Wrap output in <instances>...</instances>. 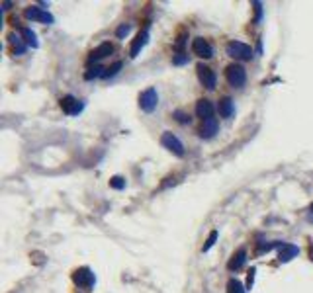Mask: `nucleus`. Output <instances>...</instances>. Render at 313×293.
<instances>
[{
  "instance_id": "nucleus-1",
  "label": "nucleus",
  "mask_w": 313,
  "mask_h": 293,
  "mask_svg": "<svg viewBox=\"0 0 313 293\" xmlns=\"http://www.w3.org/2000/svg\"><path fill=\"white\" fill-rule=\"evenodd\" d=\"M73 282H75V286H78L80 290L90 292L94 286H96V274H94L88 266L77 268V270L73 272Z\"/></svg>"
},
{
  "instance_id": "nucleus-2",
  "label": "nucleus",
  "mask_w": 313,
  "mask_h": 293,
  "mask_svg": "<svg viewBox=\"0 0 313 293\" xmlns=\"http://www.w3.org/2000/svg\"><path fill=\"white\" fill-rule=\"evenodd\" d=\"M225 78H227L229 86L243 88L245 82H247V70H245V66L239 65V63H231V65L225 68Z\"/></svg>"
},
{
  "instance_id": "nucleus-3",
  "label": "nucleus",
  "mask_w": 313,
  "mask_h": 293,
  "mask_svg": "<svg viewBox=\"0 0 313 293\" xmlns=\"http://www.w3.org/2000/svg\"><path fill=\"white\" fill-rule=\"evenodd\" d=\"M225 51H227L229 57L239 59V61H250L252 59V47L243 43V41H229Z\"/></svg>"
},
{
  "instance_id": "nucleus-4",
  "label": "nucleus",
  "mask_w": 313,
  "mask_h": 293,
  "mask_svg": "<svg viewBox=\"0 0 313 293\" xmlns=\"http://www.w3.org/2000/svg\"><path fill=\"white\" fill-rule=\"evenodd\" d=\"M160 145H162L166 151H170L172 155H176V157H184V145H182V141H180L174 133L164 131V133L160 135Z\"/></svg>"
},
{
  "instance_id": "nucleus-5",
  "label": "nucleus",
  "mask_w": 313,
  "mask_h": 293,
  "mask_svg": "<svg viewBox=\"0 0 313 293\" xmlns=\"http://www.w3.org/2000/svg\"><path fill=\"white\" fill-rule=\"evenodd\" d=\"M156 106H158V92H156V88H147V90H143L141 94H139V108H141V112H145V114H153L156 110Z\"/></svg>"
},
{
  "instance_id": "nucleus-6",
  "label": "nucleus",
  "mask_w": 313,
  "mask_h": 293,
  "mask_svg": "<svg viewBox=\"0 0 313 293\" xmlns=\"http://www.w3.org/2000/svg\"><path fill=\"white\" fill-rule=\"evenodd\" d=\"M24 16H26L28 20H31V22H39V24H45V26H51V24L55 22L53 14L47 12L45 8H39V6H30V8H26Z\"/></svg>"
},
{
  "instance_id": "nucleus-7",
  "label": "nucleus",
  "mask_w": 313,
  "mask_h": 293,
  "mask_svg": "<svg viewBox=\"0 0 313 293\" xmlns=\"http://www.w3.org/2000/svg\"><path fill=\"white\" fill-rule=\"evenodd\" d=\"M59 104H61L63 114H67V116H78V114H82V110H84V102L78 100V98L71 96V94L63 96Z\"/></svg>"
},
{
  "instance_id": "nucleus-8",
  "label": "nucleus",
  "mask_w": 313,
  "mask_h": 293,
  "mask_svg": "<svg viewBox=\"0 0 313 293\" xmlns=\"http://www.w3.org/2000/svg\"><path fill=\"white\" fill-rule=\"evenodd\" d=\"M192 53H194L196 57H200V59H212V57H214V47H212V43H210L208 39L196 37V39L192 41Z\"/></svg>"
},
{
  "instance_id": "nucleus-9",
  "label": "nucleus",
  "mask_w": 313,
  "mask_h": 293,
  "mask_svg": "<svg viewBox=\"0 0 313 293\" xmlns=\"http://www.w3.org/2000/svg\"><path fill=\"white\" fill-rule=\"evenodd\" d=\"M196 72H198V78H200L202 86H206L208 90H214V88H216V84H218V76H216V72H214L210 66H206L200 63V65L196 66Z\"/></svg>"
},
{
  "instance_id": "nucleus-10",
  "label": "nucleus",
  "mask_w": 313,
  "mask_h": 293,
  "mask_svg": "<svg viewBox=\"0 0 313 293\" xmlns=\"http://www.w3.org/2000/svg\"><path fill=\"white\" fill-rule=\"evenodd\" d=\"M147 41H149V30L145 28V30H141V32L137 33V37L133 39L131 49H129V57H131V59H135V57L141 53V49L147 45Z\"/></svg>"
},
{
  "instance_id": "nucleus-11",
  "label": "nucleus",
  "mask_w": 313,
  "mask_h": 293,
  "mask_svg": "<svg viewBox=\"0 0 313 293\" xmlns=\"http://www.w3.org/2000/svg\"><path fill=\"white\" fill-rule=\"evenodd\" d=\"M112 53H114V45H112L110 41H104V43H100L96 49L90 51L88 61H90V63H96V61H100V59H104V57H108V55H112Z\"/></svg>"
},
{
  "instance_id": "nucleus-12",
  "label": "nucleus",
  "mask_w": 313,
  "mask_h": 293,
  "mask_svg": "<svg viewBox=\"0 0 313 293\" xmlns=\"http://www.w3.org/2000/svg\"><path fill=\"white\" fill-rule=\"evenodd\" d=\"M196 116L202 117V121L214 117V104H212L208 98L198 100V102H196Z\"/></svg>"
},
{
  "instance_id": "nucleus-13",
  "label": "nucleus",
  "mask_w": 313,
  "mask_h": 293,
  "mask_svg": "<svg viewBox=\"0 0 313 293\" xmlns=\"http://www.w3.org/2000/svg\"><path fill=\"white\" fill-rule=\"evenodd\" d=\"M218 131H219L218 119H216V117H210V119H204V121H202L200 137H202V139H214Z\"/></svg>"
},
{
  "instance_id": "nucleus-14",
  "label": "nucleus",
  "mask_w": 313,
  "mask_h": 293,
  "mask_svg": "<svg viewBox=\"0 0 313 293\" xmlns=\"http://www.w3.org/2000/svg\"><path fill=\"white\" fill-rule=\"evenodd\" d=\"M298 254H300V248L296 244H290V242H282L280 248H278V260L282 264H286V262H290L292 258H296Z\"/></svg>"
},
{
  "instance_id": "nucleus-15",
  "label": "nucleus",
  "mask_w": 313,
  "mask_h": 293,
  "mask_svg": "<svg viewBox=\"0 0 313 293\" xmlns=\"http://www.w3.org/2000/svg\"><path fill=\"white\" fill-rule=\"evenodd\" d=\"M218 110H219V116H221L223 119H231L233 114H235V102H233V98H229V96L221 98L218 104Z\"/></svg>"
},
{
  "instance_id": "nucleus-16",
  "label": "nucleus",
  "mask_w": 313,
  "mask_h": 293,
  "mask_svg": "<svg viewBox=\"0 0 313 293\" xmlns=\"http://www.w3.org/2000/svg\"><path fill=\"white\" fill-rule=\"evenodd\" d=\"M245 262H247V250H245V248H239V250L231 256V260L227 262V270L239 272V270L245 266Z\"/></svg>"
},
{
  "instance_id": "nucleus-17",
  "label": "nucleus",
  "mask_w": 313,
  "mask_h": 293,
  "mask_svg": "<svg viewBox=\"0 0 313 293\" xmlns=\"http://www.w3.org/2000/svg\"><path fill=\"white\" fill-rule=\"evenodd\" d=\"M8 41H10V45H12V51H14V55H24V53H26L28 45L24 43V39H22L20 35H16V33H10V35H8Z\"/></svg>"
},
{
  "instance_id": "nucleus-18",
  "label": "nucleus",
  "mask_w": 313,
  "mask_h": 293,
  "mask_svg": "<svg viewBox=\"0 0 313 293\" xmlns=\"http://www.w3.org/2000/svg\"><path fill=\"white\" fill-rule=\"evenodd\" d=\"M20 37L24 39V43L31 47V49H37L39 47V41H37V35L31 28H20Z\"/></svg>"
},
{
  "instance_id": "nucleus-19",
  "label": "nucleus",
  "mask_w": 313,
  "mask_h": 293,
  "mask_svg": "<svg viewBox=\"0 0 313 293\" xmlns=\"http://www.w3.org/2000/svg\"><path fill=\"white\" fill-rule=\"evenodd\" d=\"M227 293H247V290H245V286L237 278H231L227 282Z\"/></svg>"
},
{
  "instance_id": "nucleus-20",
  "label": "nucleus",
  "mask_w": 313,
  "mask_h": 293,
  "mask_svg": "<svg viewBox=\"0 0 313 293\" xmlns=\"http://www.w3.org/2000/svg\"><path fill=\"white\" fill-rule=\"evenodd\" d=\"M104 70H106V68H102L100 65H94L84 72V78H86V80H94V78H98V76H104Z\"/></svg>"
},
{
  "instance_id": "nucleus-21",
  "label": "nucleus",
  "mask_w": 313,
  "mask_h": 293,
  "mask_svg": "<svg viewBox=\"0 0 313 293\" xmlns=\"http://www.w3.org/2000/svg\"><path fill=\"white\" fill-rule=\"evenodd\" d=\"M122 66H124V63H122V61H116L114 65L108 66V68L104 70V76H102V78H114V76H116V74L122 70Z\"/></svg>"
},
{
  "instance_id": "nucleus-22",
  "label": "nucleus",
  "mask_w": 313,
  "mask_h": 293,
  "mask_svg": "<svg viewBox=\"0 0 313 293\" xmlns=\"http://www.w3.org/2000/svg\"><path fill=\"white\" fill-rule=\"evenodd\" d=\"M218 236H219V233L216 231V229H214V231L208 234V238H206V244H204V248H202V250H204V252L212 250V248H214V244H216V240H218Z\"/></svg>"
},
{
  "instance_id": "nucleus-23",
  "label": "nucleus",
  "mask_w": 313,
  "mask_h": 293,
  "mask_svg": "<svg viewBox=\"0 0 313 293\" xmlns=\"http://www.w3.org/2000/svg\"><path fill=\"white\" fill-rule=\"evenodd\" d=\"M280 244L282 242H268V244H266V242H264V244L260 242L258 248H256V254H264V252H270V250H274V248H280Z\"/></svg>"
},
{
  "instance_id": "nucleus-24",
  "label": "nucleus",
  "mask_w": 313,
  "mask_h": 293,
  "mask_svg": "<svg viewBox=\"0 0 313 293\" xmlns=\"http://www.w3.org/2000/svg\"><path fill=\"white\" fill-rule=\"evenodd\" d=\"M110 188H114V190H125V178L124 176L110 178Z\"/></svg>"
},
{
  "instance_id": "nucleus-25",
  "label": "nucleus",
  "mask_w": 313,
  "mask_h": 293,
  "mask_svg": "<svg viewBox=\"0 0 313 293\" xmlns=\"http://www.w3.org/2000/svg\"><path fill=\"white\" fill-rule=\"evenodd\" d=\"M252 8H254V20H252V24H260V20H262V2L254 0Z\"/></svg>"
},
{
  "instance_id": "nucleus-26",
  "label": "nucleus",
  "mask_w": 313,
  "mask_h": 293,
  "mask_svg": "<svg viewBox=\"0 0 313 293\" xmlns=\"http://www.w3.org/2000/svg\"><path fill=\"white\" fill-rule=\"evenodd\" d=\"M172 116H174V117H176V121H178V123H182V125H186V123L192 121V117L188 116L186 112H182V110H176Z\"/></svg>"
},
{
  "instance_id": "nucleus-27",
  "label": "nucleus",
  "mask_w": 313,
  "mask_h": 293,
  "mask_svg": "<svg viewBox=\"0 0 313 293\" xmlns=\"http://www.w3.org/2000/svg\"><path fill=\"white\" fill-rule=\"evenodd\" d=\"M129 32H131V24H122V26L116 30V37H118V39H124V37L129 35Z\"/></svg>"
},
{
  "instance_id": "nucleus-28",
  "label": "nucleus",
  "mask_w": 313,
  "mask_h": 293,
  "mask_svg": "<svg viewBox=\"0 0 313 293\" xmlns=\"http://www.w3.org/2000/svg\"><path fill=\"white\" fill-rule=\"evenodd\" d=\"M186 63H188V55H186V53H176V55L172 57V65L182 66V65H186Z\"/></svg>"
},
{
  "instance_id": "nucleus-29",
  "label": "nucleus",
  "mask_w": 313,
  "mask_h": 293,
  "mask_svg": "<svg viewBox=\"0 0 313 293\" xmlns=\"http://www.w3.org/2000/svg\"><path fill=\"white\" fill-rule=\"evenodd\" d=\"M254 274H256V268H250L249 276H247V290H252V286H254Z\"/></svg>"
},
{
  "instance_id": "nucleus-30",
  "label": "nucleus",
  "mask_w": 313,
  "mask_h": 293,
  "mask_svg": "<svg viewBox=\"0 0 313 293\" xmlns=\"http://www.w3.org/2000/svg\"><path fill=\"white\" fill-rule=\"evenodd\" d=\"M312 211H313V203H312Z\"/></svg>"
}]
</instances>
